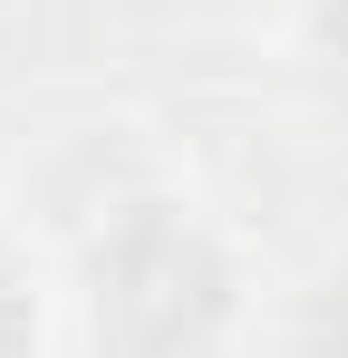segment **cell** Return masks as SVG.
<instances>
[{
	"label": "cell",
	"instance_id": "cell-1",
	"mask_svg": "<svg viewBox=\"0 0 348 358\" xmlns=\"http://www.w3.org/2000/svg\"><path fill=\"white\" fill-rule=\"evenodd\" d=\"M87 329L107 358H213L242 310L232 252L184 203H126L87 242Z\"/></svg>",
	"mask_w": 348,
	"mask_h": 358
},
{
	"label": "cell",
	"instance_id": "cell-2",
	"mask_svg": "<svg viewBox=\"0 0 348 358\" xmlns=\"http://www.w3.org/2000/svg\"><path fill=\"white\" fill-rule=\"evenodd\" d=\"M290 358H348V271H329V281L310 291V310H300V339H290Z\"/></svg>",
	"mask_w": 348,
	"mask_h": 358
},
{
	"label": "cell",
	"instance_id": "cell-3",
	"mask_svg": "<svg viewBox=\"0 0 348 358\" xmlns=\"http://www.w3.org/2000/svg\"><path fill=\"white\" fill-rule=\"evenodd\" d=\"M0 358H39V300L10 262H0Z\"/></svg>",
	"mask_w": 348,
	"mask_h": 358
},
{
	"label": "cell",
	"instance_id": "cell-4",
	"mask_svg": "<svg viewBox=\"0 0 348 358\" xmlns=\"http://www.w3.org/2000/svg\"><path fill=\"white\" fill-rule=\"evenodd\" d=\"M310 39H319V59H329V87L348 97V0H310Z\"/></svg>",
	"mask_w": 348,
	"mask_h": 358
}]
</instances>
